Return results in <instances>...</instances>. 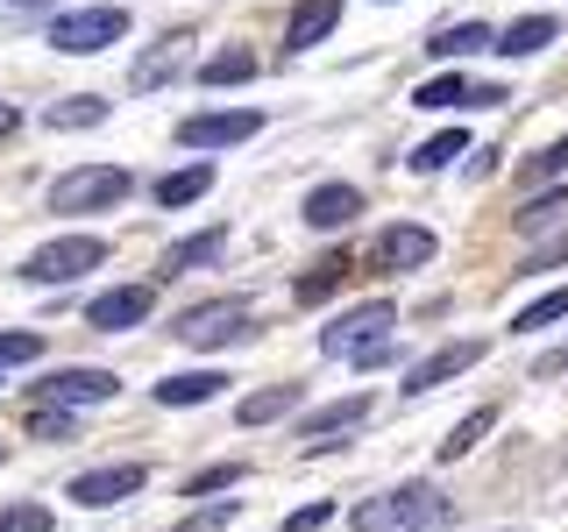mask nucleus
<instances>
[{"mask_svg":"<svg viewBox=\"0 0 568 532\" xmlns=\"http://www.w3.org/2000/svg\"><path fill=\"white\" fill-rule=\"evenodd\" d=\"M142 483H150V469H142V461H114V469H85V475H71V504H85V511H106V504H121V497H135Z\"/></svg>","mask_w":568,"mask_h":532,"instance_id":"obj_9","label":"nucleus"},{"mask_svg":"<svg viewBox=\"0 0 568 532\" xmlns=\"http://www.w3.org/2000/svg\"><path fill=\"white\" fill-rule=\"evenodd\" d=\"M227 519H235V504H206V511H192V519H185V532H221Z\"/></svg>","mask_w":568,"mask_h":532,"instance_id":"obj_37","label":"nucleus"},{"mask_svg":"<svg viewBox=\"0 0 568 532\" xmlns=\"http://www.w3.org/2000/svg\"><path fill=\"white\" fill-rule=\"evenodd\" d=\"M0 454H8V448H0Z\"/></svg>","mask_w":568,"mask_h":532,"instance_id":"obj_42","label":"nucleus"},{"mask_svg":"<svg viewBox=\"0 0 568 532\" xmlns=\"http://www.w3.org/2000/svg\"><path fill=\"white\" fill-rule=\"evenodd\" d=\"M490 43H497L490 22H448V29L426 35V50H434V58H476V50H490Z\"/></svg>","mask_w":568,"mask_h":532,"instance_id":"obj_20","label":"nucleus"},{"mask_svg":"<svg viewBox=\"0 0 568 532\" xmlns=\"http://www.w3.org/2000/svg\"><path fill=\"white\" fill-rule=\"evenodd\" d=\"M476 362H484V341H448V348L419 355V362L405 369V398H426V390H440L448 377H462V369H476Z\"/></svg>","mask_w":568,"mask_h":532,"instance_id":"obj_11","label":"nucleus"},{"mask_svg":"<svg viewBox=\"0 0 568 532\" xmlns=\"http://www.w3.org/2000/svg\"><path fill=\"white\" fill-rule=\"evenodd\" d=\"M129 35V14L121 8H79V14H64L58 29H50V43L64 50V58H100L106 43H121Z\"/></svg>","mask_w":568,"mask_h":532,"instance_id":"obj_6","label":"nucleus"},{"mask_svg":"<svg viewBox=\"0 0 568 532\" xmlns=\"http://www.w3.org/2000/svg\"><path fill=\"white\" fill-rule=\"evenodd\" d=\"M490 426H497V405H476L469 419H455V426H448V440H440V461H462V454L476 448V440L490 433Z\"/></svg>","mask_w":568,"mask_h":532,"instance_id":"obj_26","label":"nucleus"},{"mask_svg":"<svg viewBox=\"0 0 568 532\" xmlns=\"http://www.w3.org/2000/svg\"><path fill=\"white\" fill-rule=\"evenodd\" d=\"M150 306H156L150 284H114V291H100L93 306H85V327H100V334H129V327H142V319H150Z\"/></svg>","mask_w":568,"mask_h":532,"instance_id":"obj_10","label":"nucleus"},{"mask_svg":"<svg viewBox=\"0 0 568 532\" xmlns=\"http://www.w3.org/2000/svg\"><path fill=\"white\" fill-rule=\"evenodd\" d=\"M348 270H355L348 256H320L313 270L292 284V291H298V306H320V298H327V291H342V277H348Z\"/></svg>","mask_w":568,"mask_h":532,"instance_id":"obj_25","label":"nucleus"},{"mask_svg":"<svg viewBox=\"0 0 568 532\" xmlns=\"http://www.w3.org/2000/svg\"><path fill=\"white\" fill-rule=\"evenodd\" d=\"M43 355V334H0V369H22Z\"/></svg>","mask_w":568,"mask_h":532,"instance_id":"obj_35","label":"nucleus"},{"mask_svg":"<svg viewBox=\"0 0 568 532\" xmlns=\"http://www.w3.org/2000/svg\"><path fill=\"white\" fill-rule=\"evenodd\" d=\"M561 171H568V135H561V142H547L540 156H526V171H519V177H526V185H547V177H561Z\"/></svg>","mask_w":568,"mask_h":532,"instance_id":"obj_32","label":"nucleus"},{"mask_svg":"<svg viewBox=\"0 0 568 532\" xmlns=\"http://www.w3.org/2000/svg\"><path fill=\"white\" fill-rule=\"evenodd\" d=\"M568 213V192H547V200H526L519 206V235H540V227H555Z\"/></svg>","mask_w":568,"mask_h":532,"instance_id":"obj_31","label":"nucleus"},{"mask_svg":"<svg viewBox=\"0 0 568 532\" xmlns=\"http://www.w3.org/2000/svg\"><path fill=\"white\" fill-rule=\"evenodd\" d=\"M185 50H192V35L185 29H171V35H156L150 50H142V64L129 71V85L135 93H156V85L171 79V71H185Z\"/></svg>","mask_w":568,"mask_h":532,"instance_id":"obj_14","label":"nucleus"},{"mask_svg":"<svg viewBox=\"0 0 568 532\" xmlns=\"http://www.w3.org/2000/svg\"><path fill=\"white\" fill-rule=\"evenodd\" d=\"M555 319H568V284H561V291H547V298H532V306L511 319V334H540V327H555Z\"/></svg>","mask_w":568,"mask_h":532,"instance_id":"obj_29","label":"nucleus"},{"mask_svg":"<svg viewBox=\"0 0 568 532\" xmlns=\"http://www.w3.org/2000/svg\"><path fill=\"white\" fill-rule=\"evenodd\" d=\"M455 156H469V135H462V129H440V135H426V142H419V150H413V156H405V164H413V171L426 177V171H448V164H455Z\"/></svg>","mask_w":568,"mask_h":532,"instance_id":"obj_23","label":"nucleus"},{"mask_svg":"<svg viewBox=\"0 0 568 532\" xmlns=\"http://www.w3.org/2000/svg\"><path fill=\"white\" fill-rule=\"evenodd\" d=\"M419 263H434V235L413 227V221L384 227V235L369 242V270H384V277H405V270H419Z\"/></svg>","mask_w":568,"mask_h":532,"instance_id":"obj_8","label":"nucleus"},{"mask_svg":"<svg viewBox=\"0 0 568 532\" xmlns=\"http://www.w3.org/2000/svg\"><path fill=\"white\" fill-rule=\"evenodd\" d=\"M284 412H298V383H271V390H248L242 398V426H271Z\"/></svg>","mask_w":568,"mask_h":532,"instance_id":"obj_24","label":"nucleus"},{"mask_svg":"<svg viewBox=\"0 0 568 532\" xmlns=\"http://www.w3.org/2000/svg\"><path fill=\"white\" fill-rule=\"evenodd\" d=\"M8 129H14V114H8V106H0V135H8Z\"/></svg>","mask_w":568,"mask_h":532,"instance_id":"obj_40","label":"nucleus"},{"mask_svg":"<svg viewBox=\"0 0 568 532\" xmlns=\"http://www.w3.org/2000/svg\"><path fill=\"white\" fill-rule=\"evenodd\" d=\"M511 93L505 85H469V79H455V71H440V79H426L413 106H426V114H448V106H505Z\"/></svg>","mask_w":568,"mask_h":532,"instance_id":"obj_13","label":"nucleus"},{"mask_svg":"<svg viewBox=\"0 0 568 532\" xmlns=\"http://www.w3.org/2000/svg\"><path fill=\"white\" fill-rule=\"evenodd\" d=\"M334 22H342V0H298L292 8V22H284V50H313V43H327Z\"/></svg>","mask_w":568,"mask_h":532,"instance_id":"obj_15","label":"nucleus"},{"mask_svg":"<svg viewBox=\"0 0 568 532\" xmlns=\"http://www.w3.org/2000/svg\"><path fill=\"white\" fill-rule=\"evenodd\" d=\"M363 419H369V398H363V390H348V398H334V405H320V412L298 419V440H334V433H355Z\"/></svg>","mask_w":568,"mask_h":532,"instance_id":"obj_17","label":"nucleus"},{"mask_svg":"<svg viewBox=\"0 0 568 532\" xmlns=\"http://www.w3.org/2000/svg\"><path fill=\"white\" fill-rule=\"evenodd\" d=\"M121 390L114 369H93V362H79V369H50L43 383H36V405H58V412H79V405H106Z\"/></svg>","mask_w":568,"mask_h":532,"instance_id":"obj_7","label":"nucleus"},{"mask_svg":"<svg viewBox=\"0 0 568 532\" xmlns=\"http://www.w3.org/2000/svg\"><path fill=\"white\" fill-rule=\"evenodd\" d=\"M114 200H129V171L121 164H79L50 185V213H100Z\"/></svg>","mask_w":568,"mask_h":532,"instance_id":"obj_3","label":"nucleus"},{"mask_svg":"<svg viewBox=\"0 0 568 532\" xmlns=\"http://www.w3.org/2000/svg\"><path fill=\"white\" fill-rule=\"evenodd\" d=\"M242 483V461H213V469H200L185 483V497H213V490H235Z\"/></svg>","mask_w":568,"mask_h":532,"instance_id":"obj_33","label":"nucleus"},{"mask_svg":"<svg viewBox=\"0 0 568 532\" xmlns=\"http://www.w3.org/2000/svg\"><path fill=\"white\" fill-rule=\"evenodd\" d=\"M348 525L355 532H448L455 525V504L434 483H398V490L369 497V504H355Z\"/></svg>","mask_w":568,"mask_h":532,"instance_id":"obj_2","label":"nucleus"},{"mask_svg":"<svg viewBox=\"0 0 568 532\" xmlns=\"http://www.w3.org/2000/svg\"><path fill=\"white\" fill-rule=\"evenodd\" d=\"M0 532H50V504H0Z\"/></svg>","mask_w":568,"mask_h":532,"instance_id":"obj_34","label":"nucleus"},{"mask_svg":"<svg viewBox=\"0 0 568 532\" xmlns=\"http://www.w3.org/2000/svg\"><path fill=\"white\" fill-rule=\"evenodd\" d=\"M256 129H263L256 106H235V114H185L178 142H185V150H227V142H248Z\"/></svg>","mask_w":568,"mask_h":532,"instance_id":"obj_12","label":"nucleus"},{"mask_svg":"<svg viewBox=\"0 0 568 532\" xmlns=\"http://www.w3.org/2000/svg\"><path fill=\"white\" fill-rule=\"evenodd\" d=\"M555 35H561L555 14H519L511 29H497V43H490V50H505V58H532V50H547Z\"/></svg>","mask_w":568,"mask_h":532,"instance_id":"obj_19","label":"nucleus"},{"mask_svg":"<svg viewBox=\"0 0 568 532\" xmlns=\"http://www.w3.org/2000/svg\"><path fill=\"white\" fill-rule=\"evenodd\" d=\"M248 327H256V319H248L242 298H206V306L178 313V341L185 348H235Z\"/></svg>","mask_w":568,"mask_h":532,"instance_id":"obj_4","label":"nucleus"},{"mask_svg":"<svg viewBox=\"0 0 568 532\" xmlns=\"http://www.w3.org/2000/svg\"><path fill=\"white\" fill-rule=\"evenodd\" d=\"M248 79H256V58H248V50H213L200 64V85H248Z\"/></svg>","mask_w":568,"mask_h":532,"instance_id":"obj_27","label":"nucleus"},{"mask_svg":"<svg viewBox=\"0 0 568 532\" xmlns=\"http://www.w3.org/2000/svg\"><path fill=\"white\" fill-rule=\"evenodd\" d=\"M100 121H106V100L100 93H79V100L50 106V129H100Z\"/></svg>","mask_w":568,"mask_h":532,"instance_id":"obj_28","label":"nucleus"},{"mask_svg":"<svg viewBox=\"0 0 568 532\" xmlns=\"http://www.w3.org/2000/svg\"><path fill=\"white\" fill-rule=\"evenodd\" d=\"M561 256H568V235L555 248H540V256H526V270H547V263H561Z\"/></svg>","mask_w":568,"mask_h":532,"instance_id":"obj_39","label":"nucleus"},{"mask_svg":"<svg viewBox=\"0 0 568 532\" xmlns=\"http://www.w3.org/2000/svg\"><path fill=\"white\" fill-rule=\"evenodd\" d=\"M106 263V242L100 235H64V242H43L36 256L22 263V277L29 284H71V277H85V270H100Z\"/></svg>","mask_w":568,"mask_h":532,"instance_id":"obj_5","label":"nucleus"},{"mask_svg":"<svg viewBox=\"0 0 568 532\" xmlns=\"http://www.w3.org/2000/svg\"><path fill=\"white\" fill-rule=\"evenodd\" d=\"M206 185H213V164H185V171H171V177H156L150 185V200L156 206H192V200H206Z\"/></svg>","mask_w":568,"mask_h":532,"instance_id":"obj_21","label":"nucleus"},{"mask_svg":"<svg viewBox=\"0 0 568 532\" xmlns=\"http://www.w3.org/2000/svg\"><path fill=\"white\" fill-rule=\"evenodd\" d=\"M221 390H227L221 369H185V377L156 383V405H206V398H221Z\"/></svg>","mask_w":568,"mask_h":532,"instance_id":"obj_22","label":"nucleus"},{"mask_svg":"<svg viewBox=\"0 0 568 532\" xmlns=\"http://www.w3.org/2000/svg\"><path fill=\"white\" fill-rule=\"evenodd\" d=\"M334 519V504H306V511H284V532H320Z\"/></svg>","mask_w":568,"mask_h":532,"instance_id":"obj_36","label":"nucleus"},{"mask_svg":"<svg viewBox=\"0 0 568 532\" xmlns=\"http://www.w3.org/2000/svg\"><path fill=\"white\" fill-rule=\"evenodd\" d=\"M221 248H227V227H206V235H192V242H171V248H164V263H156V277L206 270V263H221Z\"/></svg>","mask_w":568,"mask_h":532,"instance_id":"obj_18","label":"nucleus"},{"mask_svg":"<svg viewBox=\"0 0 568 532\" xmlns=\"http://www.w3.org/2000/svg\"><path fill=\"white\" fill-rule=\"evenodd\" d=\"M532 377H540V383H555V377H568V348H555V355H540V362H532Z\"/></svg>","mask_w":568,"mask_h":532,"instance_id":"obj_38","label":"nucleus"},{"mask_svg":"<svg viewBox=\"0 0 568 532\" xmlns=\"http://www.w3.org/2000/svg\"><path fill=\"white\" fill-rule=\"evenodd\" d=\"M390 327H398V306H390V298H363V306L334 313L327 327H320V355L377 369V362H390Z\"/></svg>","mask_w":568,"mask_h":532,"instance_id":"obj_1","label":"nucleus"},{"mask_svg":"<svg viewBox=\"0 0 568 532\" xmlns=\"http://www.w3.org/2000/svg\"><path fill=\"white\" fill-rule=\"evenodd\" d=\"M14 8H50V0H14Z\"/></svg>","mask_w":568,"mask_h":532,"instance_id":"obj_41","label":"nucleus"},{"mask_svg":"<svg viewBox=\"0 0 568 532\" xmlns=\"http://www.w3.org/2000/svg\"><path fill=\"white\" fill-rule=\"evenodd\" d=\"M29 433H36V440H79V412H58V405H36V412H29Z\"/></svg>","mask_w":568,"mask_h":532,"instance_id":"obj_30","label":"nucleus"},{"mask_svg":"<svg viewBox=\"0 0 568 532\" xmlns=\"http://www.w3.org/2000/svg\"><path fill=\"white\" fill-rule=\"evenodd\" d=\"M298 213H306V227H320V235H334V227H348L355 213H363V192H355V185H313Z\"/></svg>","mask_w":568,"mask_h":532,"instance_id":"obj_16","label":"nucleus"}]
</instances>
